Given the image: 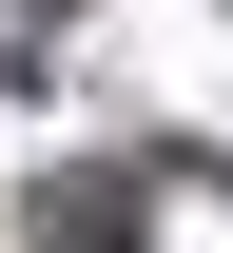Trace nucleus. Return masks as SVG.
<instances>
[{
  "mask_svg": "<svg viewBox=\"0 0 233 253\" xmlns=\"http://www.w3.org/2000/svg\"><path fill=\"white\" fill-rule=\"evenodd\" d=\"M39 214H59L39 253H136V195H117V175H59V195H39Z\"/></svg>",
  "mask_w": 233,
  "mask_h": 253,
  "instance_id": "nucleus-1",
  "label": "nucleus"
}]
</instances>
